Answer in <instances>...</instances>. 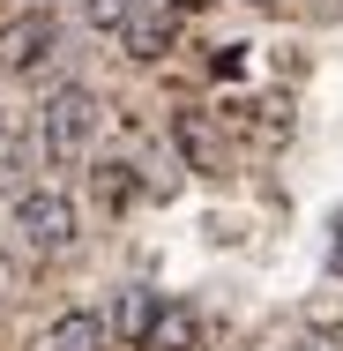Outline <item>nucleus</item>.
<instances>
[{"mask_svg": "<svg viewBox=\"0 0 343 351\" xmlns=\"http://www.w3.org/2000/svg\"><path fill=\"white\" fill-rule=\"evenodd\" d=\"M97 128H105V105H97L90 82H60V90L45 97L38 135H45V157H53V165H82V149L97 142Z\"/></svg>", "mask_w": 343, "mask_h": 351, "instance_id": "1", "label": "nucleus"}, {"mask_svg": "<svg viewBox=\"0 0 343 351\" xmlns=\"http://www.w3.org/2000/svg\"><path fill=\"white\" fill-rule=\"evenodd\" d=\"M15 232H23L30 254H68L75 247V202L60 187H30V195L15 202Z\"/></svg>", "mask_w": 343, "mask_h": 351, "instance_id": "2", "label": "nucleus"}, {"mask_svg": "<svg viewBox=\"0 0 343 351\" xmlns=\"http://www.w3.org/2000/svg\"><path fill=\"white\" fill-rule=\"evenodd\" d=\"M53 53H60V30H53V15H45V8H30L15 30H0V68H8V75L45 68Z\"/></svg>", "mask_w": 343, "mask_h": 351, "instance_id": "3", "label": "nucleus"}, {"mask_svg": "<svg viewBox=\"0 0 343 351\" xmlns=\"http://www.w3.org/2000/svg\"><path fill=\"white\" fill-rule=\"evenodd\" d=\"M45 351H112V322H105V314H90V306H75V314L53 322Z\"/></svg>", "mask_w": 343, "mask_h": 351, "instance_id": "4", "label": "nucleus"}, {"mask_svg": "<svg viewBox=\"0 0 343 351\" xmlns=\"http://www.w3.org/2000/svg\"><path fill=\"white\" fill-rule=\"evenodd\" d=\"M194 337H202L194 306L164 299V306H157V322H149V337H142V351H194Z\"/></svg>", "mask_w": 343, "mask_h": 351, "instance_id": "5", "label": "nucleus"}, {"mask_svg": "<svg viewBox=\"0 0 343 351\" xmlns=\"http://www.w3.org/2000/svg\"><path fill=\"white\" fill-rule=\"evenodd\" d=\"M172 8H157V15H142L135 8V23H127V45H135V60H164V45H172Z\"/></svg>", "mask_w": 343, "mask_h": 351, "instance_id": "6", "label": "nucleus"}, {"mask_svg": "<svg viewBox=\"0 0 343 351\" xmlns=\"http://www.w3.org/2000/svg\"><path fill=\"white\" fill-rule=\"evenodd\" d=\"M157 306H164V299H157V291H120V306H112V329H120V337H127V344H142V337H149V322H157Z\"/></svg>", "mask_w": 343, "mask_h": 351, "instance_id": "7", "label": "nucleus"}, {"mask_svg": "<svg viewBox=\"0 0 343 351\" xmlns=\"http://www.w3.org/2000/svg\"><path fill=\"white\" fill-rule=\"evenodd\" d=\"M135 8L142 0H82V23H90V30H127Z\"/></svg>", "mask_w": 343, "mask_h": 351, "instance_id": "8", "label": "nucleus"}, {"mask_svg": "<svg viewBox=\"0 0 343 351\" xmlns=\"http://www.w3.org/2000/svg\"><path fill=\"white\" fill-rule=\"evenodd\" d=\"M97 195H105V202L120 210V202L135 195V180H127V165H97Z\"/></svg>", "mask_w": 343, "mask_h": 351, "instance_id": "9", "label": "nucleus"}, {"mask_svg": "<svg viewBox=\"0 0 343 351\" xmlns=\"http://www.w3.org/2000/svg\"><path fill=\"white\" fill-rule=\"evenodd\" d=\"M164 8H172V15H194V8H209V0H164Z\"/></svg>", "mask_w": 343, "mask_h": 351, "instance_id": "10", "label": "nucleus"}, {"mask_svg": "<svg viewBox=\"0 0 343 351\" xmlns=\"http://www.w3.org/2000/svg\"><path fill=\"white\" fill-rule=\"evenodd\" d=\"M23 8H45V0H23Z\"/></svg>", "mask_w": 343, "mask_h": 351, "instance_id": "11", "label": "nucleus"}, {"mask_svg": "<svg viewBox=\"0 0 343 351\" xmlns=\"http://www.w3.org/2000/svg\"><path fill=\"white\" fill-rule=\"evenodd\" d=\"M0 135H8V120H0Z\"/></svg>", "mask_w": 343, "mask_h": 351, "instance_id": "12", "label": "nucleus"}]
</instances>
